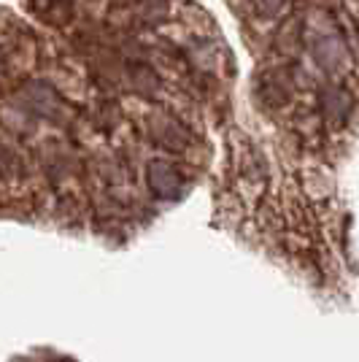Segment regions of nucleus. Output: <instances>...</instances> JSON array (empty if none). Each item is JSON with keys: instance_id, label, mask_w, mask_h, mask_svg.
<instances>
[{"instance_id": "1", "label": "nucleus", "mask_w": 359, "mask_h": 362, "mask_svg": "<svg viewBox=\"0 0 359 362\" xmlns=\"http://www.w3.org/2000/svg\"><path fill=\"white\" fill-rule=\"evenodd\" d=\"M143 184L154 197L176 200L187 189V176L184 168L170 157H149L143 165Z\"/></svg>"}, {"instance_id": "4", "label": "nucleus", "mask_w": 359, "mask_h": 362, "mask_svg": "<svg viewBox=\"0 0 359 362\" xmlns=\"http://www.w3.org/2000/svg\"><path fill=\"white\" fill-rule=\"evenodd\" d=\"M302 38H305V22H302V16H286L284 22L276 28V35H273V44L276 49L281 52V54H295L300 52V46H302Z\"/></svg>"}, {"instance_id": "3", "label": "nucleus", "mask_w": 359, "mask_h": 362, "mask_svg": "<svg viewBox=\"0 0 359 362\" xmlns=\"http://www.w3.org/2000/svg\"><path fill=\"white\" fill-rule=\"evenodd\" d=\"M322 114L329 122H346L354 111V98L346 87H329L322 92Z\"/></svg>"}, {"instance_id": "2", "label": "nucleus", "mask_w": 359, "mask_h": 362, "mask_svg": "<svg viewBox=\"0 0 359 362\" xmlns=\"http://www.w3.org/2000/svg\"><path fill=\"white\" fill-rule=\"evenodd\" d=\"M311 54H314V62L319 65V71L332 76V78L346 76L351 71V62H354L351 46L346 44L343 35H338L335 30L322 33L314 41V46H311Z\"/></svg>"}, {"instance_id": "5", "label": "nucleus", "mask_w": 359, "mask_h": 362, "mask_svg": "<svg viewBox=\"0 0 359 362\" xmlns=\"http://www.w3.org/2000/svg\"><path fill=\"white\" fill-rule=\"evenodd\" d=\"M246 6H249V11H252L257 19H262V22H276V19H281L284 11L289 8V0H246Z\"/></svg>"}]
</instances>
